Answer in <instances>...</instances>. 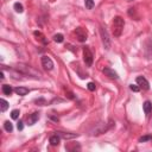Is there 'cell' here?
Returning a JSON list of instances; mask_svg holds the SVG:
<instances>
[{"mask_svg": "<svg viewBox=\"0 0 152 152\" xmlns=\"http://www.w3.org/2000/svg\"><path fill=\"white\" fill-rule=\"evenodd\" d=\"M16 69L19 73H22L23 75L32 76L36 78H40V76H42V74H40L38 70H36L35 68L30 67V65H26V64H18V65H16Z\"/></svg>", "mask_w": 152, "mask_h": 152, "instance_id": "obj_1", "label": "cell"}, {"mask_svg": "<svg viewBox=\"0 0 152 152\" xmlns=\"http://www.w3.org/2000/svg\"><path fill=\"white\" fill-rule=\"evenodd\" d=\"M124 26H125V22L124 19L121 17H115L113 19V35L114 37H120L121 33H123V30H124Z\"/></svg>", "mask_w": 152, "mask_h": 152, "instance_id": "obj_2", "label": "cell"}, {"mask_svg": "<svg viewBox=\"0 0 152 152\" xmlns=\"http://www.w3.org/2000/svg\"><path fill=\"white\" fill-rule=\"evenodd\" d=\"M100 35H101V39H102L104 48H105L106 50H109V49H110V38H109V36H108L107 30L104 29L102 26L100 27Z\"/></svg>", "mask_w": 152, "mask_h": 152, "instance_id": "obj_3", "label": "cell"}, {"mask_svg": "<svg viewBox=\"0 0 152 152\" xmlns=\"http://www.w3.org/2000/svg\"><path fill=\"white\" fill-rule=\"evenodd\" d=\"M83 59H85V63L87 67H92L94 57L89 48H83Z\"/></svg>", "mask_w": 152, "mask_h": 152, "instance_id": "obj_4", "label": "cell"}, {"mask_svg": "<svg viewBox=\"0 0 152 152\" xmlns=\"http://www.w3.org/2000/svg\"><path fill=\"white\" fill-rule=\"evenodd\" d=\"M75 33H76V37L80 42H86L87 40V31L83 27H77L75 30Z\"/></svg>", "mask_w": 152, "mask_h": 152, "instance_id": "obj_5", "label": "cell"}, {"mask_svg": "<svg viewBox=\"0 0 152 152\" xmlns=\"http://www.w3.org/2000/svg\"><path fill=\"white\" fill-rule=\"evenodd\" d=\"M42 65L46 70H52L54 69V62H52V59L50 58V57H48V56H43L42 57Z\"/></svg>", "mask_w": 152, "mask_h": 152, "instance_id": "obj_6", "label": "cell"}, {"mask_svg": "<svg viewBox=\"0 0 152 152\" xmlns=\"http://www.w3.org/2000/svg\"><path fill=\"white\" fill-rule=\"evenodd\" d=\"M137 85H138L140 88L145 89V90L150 89V83H149V81H147L145 77H143V76H138V77H137Z\"/></svg>", "mask_w": 152, "mask_h": 152, "instance_id": "obj_7", "label": "cell"}, {"mask_svg": "<svg viewBox=\"0 0 152 152\" xmlns=\"http://www.w3.org/2000/svg\"><path fill=\"white\" fill-rule=\"evenodd\" d=\"M38 119H39V113H37V112L32 113L31 115H29V118H27V125L29 126L35 125L37 121H38Z\"/></svg>", "mask_w": 152, "mask_h": 152, "instance_id": "obj_8", "label": "cell"}, {"mask_svg": "<svg viewBox=\"0 0 152 152\" xmlns=\"http://www.w3.org/2000/svg\"><path fill=\"white\" fill-rule=\"evenodd\" d=\"M104 74H105L106 76H108L109 78H114V80H118V78H119L118 74L114 72L113 69H110V68H105V69H104Z\"/></svg>", "mask_w": 152, "mask_h": 152, "instance_id": "obj_9", "label": "cell"}, {"mask_svg": "<svg viewBox=\"0 0 152 152\" xmlns=\"http://www.w3.org/2000/svg\"><path fill=\"white\" fill-rule=\"evenodd\" d=\"M14 92L18 94V95H20V96H25V95H27L29 94V88H26V87H17L16 89H14Z\"/></svg>", "mask_w": 152, "mask_h": 152, "instance_id": "obj_10", "label": "cell"}, {"mask_svg": "<svg viewBox=\"0 0 152 152\" xmlns=\"http://www.w3.org/2000/svg\"><path fill=\"white\" fill-rule=\"evenodd\" d=\"M49 141H50V144H51L52 146H57L59 144V141H61V137L58 134L51 136V137H50V139H49Z\"/></svg>", "mask_w": 152, "mask_h": 152, "instance_id": "obj_11", "label": "cell"}, {"mask_svg": "<svg viewBox=\"0 0 152 152\" xmlns=\"http://www.w3.org/2000/svg\"><path fill=\"white\" fill-rule=\"evenodd\" d=\"M143 108H144V112L146 115H149L151 113V110H152V104L150 102V101H145L144 105H143Z\"/></svg>", "mask_w": 152, "mask_h": 152, "instance_id": "obj_12", "label": "cell"}, {"mask_svg": "<svg viewBox=\"0 0 152 152\" xmlns=\"http://www.w3.org/2000/svg\"><path fill=\"white\" fill-rule=\"evenodd\" d=\"M33 35H35V36L37 37V39H39L43 44H46V43H48V40L45 39V37L43 36V33H42V32H39V31H35V32H33Z\"/></svg>", "mask_w": 152, "mask_h": 152, "instance_id": "obj_13", "label": "cell"}, {"mask_svg": "<svg viewBox=\"0 0 152 152\" xmlns=\"http://www.w3.org/2000/svg\"><path fill=\"white\" fill-rule=\"evenodd\" d=\"M56 134H58L61 138H64V139H72L77 137V134H69V133H64V132H56Z\"/></svg>", "mask_w": 152, "mask_h": 152, "instance_id": "obj_14", "label": "cell"}, {"mask_svg": "<svg viewBox=\"0 0 152 152\" xmlns=\"http://www.w3.org/2000/svg\"><path fill=\"white\" fill-rule=\"evenodd\" d=\"M13 92V89L11 88V86H8V85H4L3 86V93L5 95H11Z\"/></svg>", "mask_w": 152, "mask_h": 152, "instance_id": "obj_15", "label": "cell"}, {"mask_svg": "<svg viewBox=\"0 0 152 152\" xmlns=\"http://www.w3.org/2000/svg\"><path fill=\"white\" fill-rule=\"evenodd\" d=\"M7 108H8V102L6 100L1 99V100H0V109H1V112H5Z\"/></svg>", "mask_w": 152, "mask_h": 152, "instance_id": "obj_16", "label": "cell"}, {"mask_svg": "<svg viewBox=\"0 0 152 152\" xmlns=\"http://www.w3.org/2000/svg\"><path fill=\"white\" fill-rule=\"evenodd\" d=\"M13 7L16 10V12H18V13H23V11H24V7H23V5L20 3H16L13 5Z\"/></svg>", "mask_w": 152, "mask_h": 152, "instance_id": "obj_17", "label": "cell"}, {"mask_svg": "<svg viewBox=\"0 0 152 152\" xmlns=\"http://www.w3.org/2000/svg\"><path fill=\"white\" fill-rule=\"evenodd\" d=\"M4 127H5V130L7 131V132H12V131H13V125L10 123V121H5Z\"/></svg>", "mask_w": 152, "mask_h": 152, "instance_id": "obj_18", "label": "cell"}, {"mask_svg": "<svg viewBox=\"0 0 152 152\" xmlns=\"http://www.w3.org/2000/svg\"><path fill=\"white\" fill-rule=\"evenodd\" d=\"M85 6L87 10H92L94 7V1L93 0H85Z\"/></svg>", "mask_w": 152, "mask_h": 152, "instance_id": "obj_19", "label": "cell"}, {"mask_svg": "<svg viewBox=\"0 0 152 152\" xmlns=\"http://www.w3.org/2000/svg\"><path fill=\"white\" fill-rule=\"evenodd\" d=\"M63 39H64V37H63V35H61V33H57V35L54 36V40L57 42V43H62Z\"/></svg>", "mask_w": 152, "mask_h": 152, "instance_id": "obj_20", "label": "cell"}, {"mask_svg": "<svg viewBox=\"0 0 152 152\" xmlns=\"http://www.w3.org/2000/svg\"><path fill=\"white\" fill-rule=\"evenodd\" d=\"M149 140H152V136H150V134L143 136L141 138H139V143H145V141H149Z\"/></svg>", "mask_w": 152, "mask_h": 152, "instance_id": "obj_21", "label": "cell"}, {"mask_svg": "<svg viewBox=\"0 0 152 152\" xmlns=\"http://www.w3.org/2000/svg\"><path fill=\"white\" fill-rule=\"evenodd\" d=\"M19 114H20L19 109H13L12 112H11V118L16 120V119H18V118H19Z\"/></svg>", "mask_w": 152, "mask_h": 152, "instance_id": "obj_22", "label": "cell"}, {"mask_svg": "<svg viewBox=\"0 0 152 152\" xmlns=\"http://www.w3.org/2000/svg\"><path fill=\"white\" fill-rule=\"evenodd\" d=\"M130 89L131 90H132V92H139V90H140V87L138 86V85H130Z\"/></svg>", "mask_w": 152, "mask_h": 152, "instance_id": "obj_23", "label": "cell"}, {"mask_svg": "<svg viewBox=\"0 0 152 152\" xmlns=\"http://www.w3.org/2000/svg\"><path fill=\"white\" fill-rule=\"evenodd\" d=\"M87 88L90 90V92H94L95 88H96V86H95V83H93V82H89V83L87 85Z\"/></svg>", "mask_w": 152, "mask_h": 152, "instance_id": "obj_24", "label": "cell"}, {"mask_svg": "<svg viewBox=\"0 0 152 152\" xmlns=\"http://www.w3.org/2000/svg\"><path fill=\"white\" fill-rule=\"evenodd\" d=\"M17 127H18L19 131H22L24 128V123H23V121H19V123L17 124Z\"/></svg>", "mask_w": 152, "mask_h": 152, "instance_id": "obj_25", "label": "cell"}, {"mask_svg": "<svg viewBox=\"0 0 152 152\" xmlns=\"http://www.w3.org/2000/svg\"><path fill=\"white\" fill-rule=\"evenodd\" d=\"M36 104H42V106L45 104V101L44 100H42V99H40V100H36Z\"/></svg>", "mask_w": 152, "mask_h": 152, "instance_id": "obj_26", "label": "cell"}, {"mask_svg": "<svg viewBox=\"0 0 152 152\" xmlns=\"http://www.w3.org/2000/svg\"><path fill=\"white\" fill-rule=\"evenodd\" d=\"M67 93H68V97H69V99H74V97H75L74 94H73L72 92H67Z\"/></svg>", "mask_w": 152, "mask_h": 152, "instance_id": "obj_27", "label": "cell"}, {"mask_svg": "<svg viewBox=\"0 0 152 152\" xmlns=\"http://www.w3.org/2000/svg\"><path fill=\"white\" fill-rule=\"evenodd\" d=\"M0 77H1V78H4V77H5V76H4V72L0 73Z\"/></svg>", "mask_w": 152, "mask_h": 152, "instance_id": "obj_28", "label": "cell"}, {"mask_svg": "<svg viewBox=\"0 0 152 152\" xmlns=\"http://www.w3.org/2000/svg\"><path fill=\"white\" fill-rule=\"evenodd\" d=\"M127 1H132V0H127Z\"/></svg>", "mask_w": 152, "mask_h": 152, "instance_id": "obj_29", "label": "cell"}, {"mask_svg": "<svg viewBox=\"0 0 152 152\" xmlns=\"http://www.w3.org/2000/svg\"><path fill=\"white\" fill-rule=\"evenodd\" d=\"M52 1H54V0H52Z\"/></svg>", "mask_w": 152, "mask_h": 152, "instance_id": "obj_30", "label": "cell"}]
</instances>
